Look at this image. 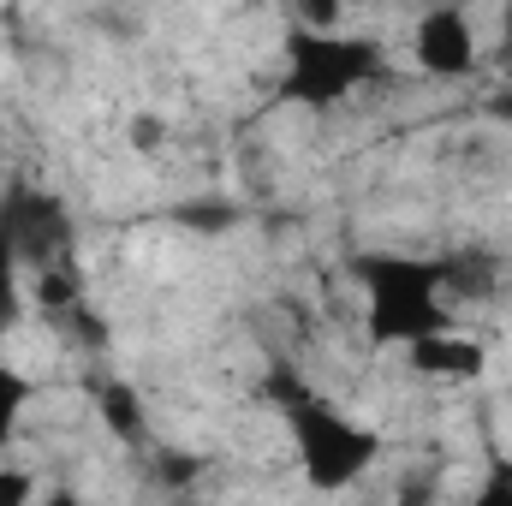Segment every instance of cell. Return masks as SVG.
I'll return each mask as SVG.
<instances>
[{"mask_svg":"<svg viewBox=\"0 0 512 506\" xmlns=\"http://www.w3.org/2000/svg\"><path fill=\"white\" fill-rule=\"evenodd\" d=\"M6 280H24V268H18V256L6 245V233H0V286H6Z\"/></svg>","mask_w":512,"mask_h":506,"instance_id":"7c38bea8","label":"cell"},{"mask_svg":"<svg viewBox=\"0 0 512 506\" xmlns=\"http://www.w3.org/2000/svg\"><path fill=\"white\" fill-rule=\"evenodd\" d=\"M382 78V42L364 36V30H304L292 24L286 30V48H280V102L286 108H304V114H334L346 108L364 84Z\"/></svg>","mask_w":512,"mask_h":506,"instance_id":"3957f363","label":"cell"},{"mask_svg":"<svg viewBox=\"0 0 512 506\" xmlns=\"http://www.w3.org/2000/svg\"><path fill=\"white\" fill-rule=\"evenodd\" d=\"M36 399H42V387H36V376L0 358V453H12V441L24 435V423H30Z\"/></svg>","mask_w":512,"mask_h":506,"instance_id":"52a82bcc","label":"cell"},{"mask_svg":"<svg viewBox=\"0 0 512 506\" xmlns=\"http://www.w3.org/2000/svg\"><path fill=\"white\" fill-rule=\"evenodd\" d=\"M96 405H102V423H108V435H114V441H143V435H149V417H143V399L131 393L126 381H108Z\"/></svg>","mask_w":512,"mask_h":506,"instance_id":"ba28073f","label":"cell"},{"mask_svg":"<svg viewBox=\"0 0 512 506\" xmlns=\"http://www.w3.org/2000/svg\"><path fill=\"white\" fill-rule=\"evenodd\" d=\"M483 60V42H477V18L459 6V0H423L417 24H411V66L423 78H441V84H459L471 78Z\"/></svg>","mask_w":512,"mask_h":506,"instance_id":"5b68a950","label":"cell"},{"mask_svg":"<svg viewBox=\"0 0 512 506\" xmlns=\"http://www.w3.org/2000/svg\"><path fill=\"white\" fill-rule=\"evenodd\" d=\"M30 489H36V483H30L24 471H0V501H24Z\"/></svg>","mask_w":512,"mask_h":506,"instance_id":"8fae6325","label":"cell"},{"mask_svg":"<svg viewBox=\"0 0 512 506\" xmlns=\"http://www.w3.org/2000/svg\"><path fill=\"white\" fill-rule=\"evenodd\" d=\"M286 6H292V24H304V30H334L352 12V0H286Z\"/></svg>","mask_w":512,"mask_h":506,"instance_id":"9c48e42d","label":"cell"},{"mask_svg":"<svg viewBox=\"0 0 512 506\" xmlns=\"http://www.w3.org/2000/svg\"><path fill=\"white\" fill-rule=\"evenodd\" d=\"M137 149H161L167 143V120L161 114H131V131H126Z\"/></svg>","mask_w":512,"mask_h":506,"instance_id":"30bf717a","label":"cell"},{"mask_svg":"<svg viewBox=\"0 0 512 506\" xmlns=\"http://www.w3.org/2000/svg\"><path fill=\"white\" fill-rule=\"evenodd\" d=\"M405 370L417 381H435V387H471L489 370V346L477 334H465L459 322H447V328L405 346Z\"/></svg>","mask_w":512,"mask_h":506,"instance_id":"8992f818","label":"cell"},{"mask_svg":"<svg viewBox=\"0 0 512 506\" xmlns=\"http://www.w3.org/2000/svg\"><path fill=\"white\" fill-rule=\"evenodd\" d=\"M358 322L376 352H405L411 340L453 322V262L411 251H370L352 262Z\"/></svg>","mask_w":512,"mask_h":506,"instance_id":"7a4b0ae2","label":"cell"},{"mask_svg":"<svg viewBox=\"0 0 512 506\" xmlns=\"http://www.w3.org/2000/svg\"><path fill=\"white\" fill-rule=\"evenodd\" d=\"M0 233H6V245H12V256H18L24 280L42 274V268H66V262H78V227H72V209H66L48 185H30V179L6 185V191H0Z\"/></svg>","mask_w":512,"mask_h":506,"instance_id":"277c9868","label":"cell"},{"mask_svg":"<svg viewBox=\"0 0 512 506\" xmlns=\"http://www.w3.org/2000/svg\"><path fill=\"white\" fill-rule=\"evenodd\" d=\"M495 114H501V120H512V90H507V96H495Z\"/></svg>","mask_w":512,"mask_h":506,"instance_id":"4fadbf2b","label":"cell"},{"mask_svg":"<svg viewBox=\"0 0 512 506\" xmlns=\"http://www.w3.org/2000/svg\"><path fill=\"white\" fill-rule=\"evenodd\" d=\"M262 399L280 417V429H286V441L298 453V471H304V483L316 495L358 489L382 465V435L364 417H352L334 393H322L298 364H268Z\"/></svg>","mask_w":512,"mask_h":506,"instance_id":"6da1fadb","label":"cell"}]
</instances>
